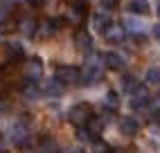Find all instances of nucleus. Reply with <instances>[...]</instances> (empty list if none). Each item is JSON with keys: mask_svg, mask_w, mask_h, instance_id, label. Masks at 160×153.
<instances>
[{"mask_svg": "<svg viewBox=\"0 0 160 153\" xmlns=\"http://www.w3.org/2000/svg\"><path fill=\"white\" fill-rule=\"evenodd\" d=\"M68 119H70V124H74L77 128L86 126L90 119H92V106H90V104H86V101L74 104V106L70 108V113H68Z\"/></svg>", "mask_w": 160, "mask_h": 153, "instance_id": "obj_1", "label": "nucleus"}, {"mask_svg": "<svg viewBox=\"0 0 160 153\" xmlns=\"http://www.w3.org/2000/svg\"><path fill=\"white\" fill-rule=\"evenodd\" d=\"M104 76V70H102V63L99 59H92L86 63V68L81 70V83L83 86H92V83H99Z\"/></svg>", "mask_w": 160, "mask_h": 153, "instance_id": "obj_2", "label": "nucleus"}, {"mask_svg": "<svg viewBox=\"0 0 160 153\" xmlns=\"http://www.w3.org/2000/svg\"><path fill=\"white\" fill-rule=\"evenodd\" d=\"M57 79L66 86H77V83H81V70L74 68V65H59Z\"/></svg>", "mask_w": 160, "mask_h": 153, "instance_id": "obj_3", "label": "nucleus"}, {"mask_svg": "<svg viewBox=\"0 0 160 153\" xmlns=\"http://www.w3.org/2000/svg\"><path fill=\"white\" fill-rule=\"evenodd\" d=\"M23 74H25V81H38L41 76H43V61H41L38 57L34 59H27L25 68H23Z\"/></svg>", "mask_w": 160, "mask_h": 153, "instance_id": "obj_4", "label": "nucleus"}, {"mask_svg": "<svg viewBox=\"0 0 160 153\" xmlns=\"http://www.w3.org/2000/svg\"><path fill=\"white\" fill-rule=\"evenodd\" d=\"M74 45H77L79 52L90 54V52H92V36H90V32L77 29V32H74Z\"/></svg>", "mask_w": 160, "mask_h": 153, "instance_id": "obj_5", "label": "nucleus"}, {"mask_svg": "<svg viewBox=\"0 0 160 153\" xmlns=\"http://www.w3.org/2000/svg\"><path fill=\"white\" fill-rule=\"evenodd\" d=\"M104 65L108 70H124L126 68V59L120 52H106L104 54Z\"/></svg>", "mask_w": 160, "mask_h": 153, "instance_id": "obj_6", "label": "nucleus"}, {"mask_svg": "<svg viewBox=\"0 0 160 153\" xmlns=\"http://www.w3.org/2000/svg\"><path fill=\"white\" fill-rule=\"evenodd\" d=\"M90 25H92L95 32H102V34H104V32L108 29L113 23H111V16L106 14V12H97V14L90 16Z\"/></svg>", "mask_w": 160, "mask_h": 153, "instance_id": "obj_7", "label": "nucleus"}, {"mask_svg": "<svg viewBox=\"0 0 160 153\" xmlns=\"http://www.w3.org/2000/svg\"><path fill=\"white\" fill-rule=\"evenodd\" d=\"M120 131H122V135L133 137V135L138 133V131H140V122H138L135 117L126 115V117H122V119H120Z\"/></svg>", "mask_w": 160, "mask_h": 153, "instance_id": "obj_8", "label": "nucleus"}, {"mask_svg": "<svg viewBox=\"0 0 160 153\" xmlns=\"http://www.w3.org/2000/svg\"><path fill=\"white\" fill-rule=\"evenodd\" d=\"M27 137H29V128H27V124H25V122H16L14 128H12V142H14V144H20V146H23L25 142H27Z\"/></svg>", "mask_w": 160, "mask_h": 153, "instance_id": "obj_9", "label": "nucleus"}, {"mask_svg": "<svg viewBox=\"0 0 160 153\" xmlns=\"http://www.w3.org/2000/svg\"><path fill=\"white\" fill-rule=\"evenodd\" d=\"M126 12L135 16H147L151 7H149V0H126Z\"/></svg>", "mask_w": 160, "mask_h": 153, "instance_id": "obj_10", "label": "nucleus"}, {"mask_svg": "<svg viewBox=\"0 0 160 153\" xmlns=\"http://www.w3.org/2000/svg\"><path fill=\"white\" fill-rule=\"evenodd\" d=\"M104 36H106V41H108V43L117 45V43H122V41L126 38V29H124L122 25H111L108 29L104 32Z\"/></svg>", "mask_w": 160, "mask_h": 153, "instance_id": "obj_11", "label": "nucleus"}, {"mask_svg": "<svg viewBox=\"0 0 160 153\" xmlns=\"http://www.w3.org/2000/svg\"><path fill=\"white\" fill-rule=\"evenodd\" d=\"M70 23L74 25H79L83 18H86V7H83V2H72L70 9H68V16H66Z\"/></svg>", "mask_w": 160, "mask_h": 153, "instance_id": "obj_12", "label": "nucleus"}, {"mask_svg": "<svg viewBox=\"0 0 160 153\" xmlns=\"http://www.w3.org/2000/svg\"><path fill=\"white\" fill-rule=\"evenodd\" d=\"M57 29H59V20H54V18H45V20H41V23H38L36 34L43 36V38H48V36L54 34Z\"/></svg>", "mask_w": 160, "mask_h": 153, "instance_id": "obj_13", "label": "nucleus"}, {"mask_svg": "<svg viewBox=\"0 0 160 153\" xmlns=\"http://www.w3.org/2000/svg\"><path fill=\"white\" fill-rule=\"evenodd\" d=\"M63 90H66V83H61L57 76H54V79H50V81L45 83V90H43V92H45L48 97H61Z\"/></svg>", "mask_w": 160, "mask_h": 153, "instance_id": "obj_14", "label": "nucleus"}, {"mask_svg": "<svg viewBox=\"0 0 160 153\" xmlns=\"http://www.w3.org/2000/svg\"><path fill=\"white\" fill-rule=\"evenodd\" d=\"M147 104H149V92H147V88L140 86V88L131 95V106L133 108H144Z\"/></svg>", "mask_w": 160, "mask_h": 153, "instance_id": "obj_15", "label": "nucleus"}, {"mask_svg": "<svg viewBox=\"0 0 160 153\" xmlns=\"http://www.w3.org/2000/svg\"><path fill=\"white\" fill-rule=\"evenodd\" d=\"M124 29H126V32H131V34H138V36H140L142 32H144V23H142L140 18L126 16V18H124Z\"/></svg>", "mask_w": 160, "mask_h": 153, "instance_id": "obj_16", "label": "nucleus"}, {"mask_svg": "<svg viewBox=\"0 0 160 153\" xmlns=\"http://www.w3.org/2000/svg\"><path fill=\"white\" fill-rule=\"evenodd\" d=\"M122 88L129 92V95H133L138 88H140V83H138V79H135L133 74H124V76H122Z\"/></svg>", "mask_w": 160, "mask_h": 153, "instance_id": "obj_17", "label": "nucleus"}, {"mask_svg": "<svg viewBox=\"0 0 160 153\" xmlns=\"http://www.w3.org/2000/svg\"><path fill=\"white\" fill-rule=\"evenodd\" d=\"M36 29H38V25H36V20H34V18H23V20H20V32H23V34L34 36V34H36Z\"/></svg>", "mask_w": 160, "mask_h": 153, "instance_id": "obj_18", "label": "nucleus"}, {"mask_svg": "<svg viewBox=\"0 0 160 153\" xmlns=\"http://www.w3.org/2000/svg\"><path fill=\"white\" fill-rule=\"evenodd\" d=\"M57 151H59V146H57V142L52 137H45L36 149V153H57Z\"/></svg>", "mask_w": 160, "mask_h": 153, "instance_id": "obj_19", "label": "nucleus"}, {"mask_svg": "<svg viewBox=\"0 0 160 153\" xmlns=\"http://www.w3.org/2000/svg\"><path fill=\"white\" fill-rule=\"evenodd\" d=\"M106 108H108V111H117V106H120V97H117V92L115 90H108L106 92Z\"/></svg>", "mask_w": 160, "mask_h": 153, "instance_id": "obj_20", "label": "nucleus"}, {"mask_svg": "<svg viewBox=\"0 0 160 153\" xmlns=\"http://www.w3.org/2000/svg\"><path fill=\"white\" fill-rule=\"evenodd\" d=\"M9 16H12V5L7 2V0H0V25H5Z\"/></svg>", "mask_w": 160, "mask_h": 153, "instance_id": "obj_21", "label": "nucleus"}, {"mask_svg": "<svg viewBox=\"0 0 160 153\" xmlns=\"http://www.w3.org/2000/svg\"><path fill=\"white\" fill-rule=\"evenodd\" d=\"M144 81L151 83V86H158V83H160V68H149V70H147V76H144Z\"/></svg>", "mask_w": 160, "mask_h": 153, "instance_id": "obj_22", "label": "nucleus"}, {"mask_svg": "<svg viewBox=\"0 0 160 153\" xmlns=\"http://www.w3.org/2000/svg\"><path fill=\"white\" fill-rule=\"evenodd\" d=\"M23 95L27 97V99H34V97H38V86L34 81H27L25 88H23Z\"/></svg>", "mask_w": 160, "mask_h": 153, "instance_id": "obj_23", "label": "nucleus"}, {"mask_svg": "<svg viewBox=\"0 0 160 153\" xmlns=\"http://www.w3.org/2000/svg\"><path fill=\"white\" fill-rule=\"evenodd\" d=\"M7 52L12 59H18L23 57V47H20V43H7Z\"/></svg>", "mask_w": 160, "mask_h": 153, "instance_id": "obj_24", "label": "nucleus"}, {"mask_svg": "<svg viewBox=\"0 0 160 153\" xmlns=\"http://www.w3.org/2000/svg\"><path fill=\"white\" fill-rule=\"evenodd\" d=\"M99 2H102V9L108 12V9H113V7L117 5V0H99Z\"/></svg>", "mask_w": 160, "mask_h": 153, "instance_id": "obj_25", "label": "nucleus"}, {"mask_svg": "<svg viewBox=\"0 0 160 153\" xmlns=\"http://www.w3.org/2000/svg\"><path fill=\"white\" fill-rule=\"evenodd\" d=\"M153 36L160 41V23H158V25H153Z\"/></svg>", "mask_w": 160, "mask_h": 153, "instance_id": "obj_26", "label": "nucleus"}, {"mask_svg": "<svg viewBox=\"0 0 160 153\" xmlns=\"http://www.w3.org/2000/svg\"><path fill=\"white\" fill-rule=\"evenodd\" d=\"M70 153H83V151H79V149H72V151H70Z\"/></svg>", "mask_w": 160, "mask_h": 153, "instance_id": "obj_27", "label": "nucleus"}, {"mask_svg": "<svg viewBox=\"0 0 160 153\" xmlns=\"http://www.w3.org/2000/svg\"><path fill=\"white\" fill-rule=\"evenodd\" d=\"M158 14H160V7H158Z\"/></svg>", "mask_w": 160, "mask_h": 153, "instance_id": "obj_28", "label": "nucleus"}, {"mask_svg": "<svg viewBox=\"0 0 160 153\" xmlns=\"http://www.w3.org/2000/svg\"><path fill=\"white\" fill-rule=\"evenodd\" d=\"M158 119H160V115H158Z\"/></svg>", "mask_w": 160, "mask_h": 153, "instance_id": "obj_29", "label": "nucleus"}]
</instances>
